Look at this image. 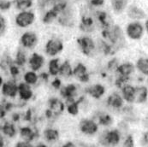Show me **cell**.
<instances>
[{
	"label": "cell",
	"instance_id": "cell-6",
	"mask_svg": "<svg viewBox=\"0 0 148 147\" xmlns=\"http://www.w3.org/2000/svg\"><path fill=\"white\" fill-rule=\"evenodd\" d=\"M77 43L81 47V50L82 53L86 56H91L94 50H95V44L93 40L90 37H81L77 39Z\"/></svg>",
	"mask_w": 148,
	"mask_h": 147
},
{
	"label": "cell",
	"instance_id": "cell-16",
	"mask_svg": "<svg viewBox=\"0 0 148 147\" xmlns=\"http://www.w3.org/2000/svg\"><path fill=\"white\" fill-rule=\"evenodd\" d=\"M123 98L117 92H113L107 98V105L114 109H121L123 105Z\"/></svg>",
	"mask_w": 148,
	"mask_h": 147
},
{
	"label": "cell",
	"instance_id": "cell-47",
	"mask_svg": "<svg viewBox=\"0 0 148 147\" xmlns=\"http://www.w3.org/2000/svg\"><path fill=\"white\" fill-rule=\"evenodd\" d=\"M142 144L143 145H148V131H147L142 137Z\"/></svg>",
	"mask_w": 148,
	"mask_h": 147
},
{
	"label": "cell",
	"instance_id": "cell-31",
	"mask_svg": "<svg viewBox=\"0 0 148 147\" xmlns=\"http://www.w3.org/2000/svg\"><path fill=\"white\" fill-rule=\"evenodd\" d=\"M59 59L55 58V59H51L49 62V72L51 75H57L59 74V70H60V67H59Z\"/></svg>",
	"mask_w": 148,
	"mask_h": 147
},
{
	"label": "cell",
	"instance_id": "cell-2",
	"mask_svg": "<svg viewBox=\"0 0 148 147\" xmlns=\"http://www.w3.org/2000/svg\"><path fill=\"white\" fill-rule=\"evenodd\" d=\"M121 136L118 130L114 129L111 131L105 132L99 139V142L106 147H114L117 146L120 142Z\"/></svg>",
	"mask_w": 148,
	"mask_h": 147
},
{
	"label": "cell",
	"instance_id": "cell-29",
	"mask_svg": "<svg viewBox=\"0 0 148 147\" xmlns=\"http://www.w3.org/2000/svg\"><path fill=\"white\" fill-rule=\"evenodd\" d=\"M44 136L47 141H55L59 138V133L56 129L48 128L44 131Z\"/></svg>",
	"mask_w": 148,
	"mask_h": 147
},
{
	"label": "cell",
	"instance_id": "cell-26",
	"mask_svg": "<svg viewBox=\"0 0 148 147\" xmlns=\"http://www.w3.org/2000/svg\"><path fill=\"white\" fill-rule=\"evenodd\" d=\"M75 91H76V86L74 84H69L63 87L60 92L64 98H66L68 100V99L73 98V97L75 93Z\"/></svg>",
	"mask_w": 148,
	"mask_h": 147
},
{
	"label": "cell",
	"instance_id": "cell-23",
	"mask_svg": "<svg viewBox=\"0 0 148 147\" xmlns=\"http://www.w3.org/2000/svg\"><path fill=\"white\" fill-rule=\"evenodd\" d=\"M96 16H97L98 21L100 22V24H101V26H102V27L104 29L110 28L112 21H111L110 17L108 16L107 13L104 12V11H97L96 12Z\"/></svg>",
	"mask_w": 148,
	"mask_h": 147
},
{
	"label": "cell",
	"instance_id": "cell-43",
	"mask_svg": "<svg viewBox=\"0 0 148 147\" xmlns=\"http://www.w3.org/2000/svg\"><path fill=\"white\" fill-rule=\"evenodd\" d=\"M10 74H11L13 76L17 75L19 74V70H18V68H17L16 66H11L10 68Z\"/></svg>",
	"mask_w": 148,
	"mask_h": 147
},
{
	"label": "cell",
	"instance_id": "cell-35",
	"mask_svg": "<svg viewBox=\"0 0 148 147\" xmlns=\"http://www.w3.org/2000/svg\"><path fill=\"white\" fill-rule=\"evenodd\" d=\"M112 122H113V120H112L111 116L109 115H102L99 118V124H101L103 126H110L112 123Z\"/></svg>",
	"mask_w": 148,
	"mask_h": 147
},
{
	"label": "cell",
	"instance_id": "cell-51",
	"mask_svg": "<svg viewBox=\"0 0 148 147\" xmlns=\"http://www.w3.org/2000/svg\"><path fill=\"white\" fill-rule=\"evenodd\" d=\"M145 27H146V30H147V32L148 34V19L146 21V23H145Z\"/></svg>",
	"mask_w": 148,
	"mask_h": 147
},
{
	"label": "cell",
	"instance_id": "cell-11",
	"mask_svg": "<svg viewBox=\"0 0 148 147\" xmlns=\"http://www.w3.org/2000/svg\"><path fill=\"white\" fill-rule=\"evenodd\" d=\"M2 86V93L6 97L14 98L16 96L18 92V85L15 81H9L1 85Z\"/></svg>",
	"mask_w": 148,
	"mask_h": 147
},
{
	"label": "cell",
	"instance_id": "cell-14",
	"mask_svg": "<svg viewBox=\"0 0 148 147\" xmlns=\"http://www.w3.org/2000/svg\"><path fill=\"white\" fill-rule=\"evenodd\" d=\"M122 96L126 102L134 104L135 101V86L130 84L125 85L122 88Z\"/></svg>",
	"mask_w": 148,
	"mask_h": 147
},
{
	"label": "cell",
	"instance_id": "cell-27",
	"mask_svg": "<svg viewBox=\"0 0 148 147\" xmlns=\"http://www.w3.org/2000/svg\"><path fill=\"white\" fill-rule=\"evenodd\" d=\"M128 0H110L114 11L117 14L122 13L127 7Z\"/></svg>",
	"mask_w": 148,
	"mask_h": 147
},
{
	"label": "cell",
	"instance_id": "cell-17",
	"mask_svg": "<svg viewBox=\"0 0 148 147\" xmlns=\"http://www.w3.org/2000/svg\"><path fill=\"white\" fill-rule=\"evenodd\" d=\"M86 92L90 96H92L93 98L99 99V98H100L105 94L106 89H105V87L102 85L95 84L93 85L89 86L88 88H86Z\"/></svg>",
	"mask_w": 148,
	"mask_h": 147
},
{
	"label": "cell",
	"instance_id": "cell-39",
	"mask_svg": "<svg viewBox=\"0 0 148 147\" xmlns=\"http://www.w3.org/2000/svg\"><path fill=\"white\" fill-rule=\"evenodd\" d=\"M123 147H134V139L131 134L127 135L126 137V139L123 142Z\"/></svg>",
	"mask_w": 148,
	"mask_h": 147
},
{
	"label": "cell",
	"instance_id": "cell-49",
	"mask_svg": "<svg viewBox=\"0 0 148 147\" xmlns=\"http://www.w3.org/2000/svg\"><path fill=\"white\" fill-rule=\"evenodd\" d=\"M40 76H41V78H42V79L45 80V81H47V80H48V75H47V74H45V73H43Z\"/></svg>",
	"mask_w": 148,
	"mask_h": 147
},
{
	"label": "cell",
	"instance_id": "cell-12",
	"mask_svg": "<svg viewBox=\"0 0 148 147\" xmlns=\"http://www.w3.org/2000/svg\"><path fill=\"white\" fill-rule=\"evenodd\" d=\"M148 99V87L147 85L135 86V101L134 103L141 105L145 104Z\"/></svg>",
	"mask_w": 148,
	"mask_h": 147
},
{
	"label": "cell",
	"instance_id": "cell-50",
	"mask_svg": "<svg viewBox=\"0 0 148 147\" xmlns=\"http://www.w3.org/2000/svg\"><path fill=\"white\" fill-rule=\"evenodd\" d=\"M19 119V115L18 114H15L14 115V121H17Z\"/></svg>",
	"mask_w": 148,
	"mask_h": 147
},
{
	"label": "cell",
	"instance_id": "cell-18",
	"mask_svg": "<svg viewBox=\"0 0 148 147\" xmlns=\"http://www.w3.org/2000/svg\"><path fill=\"white\" fill-rule=\"evenodd\" d=\"M49 107L55 116H59L64 109V105L58 98H52L49 100Z\"/></svg>",
	"mask_w": 148,
	"mask_h": 147
},
{
	"label": "cell",
	"instance_id": "cell-34",
	"mask_svg": "<svg viewBox=\"0 0 148 147\" xmlns=\"http://www.w3.org/2000/svg\"><path fill=\"white\" fill-rule=\"evenodd\" d=\"M15 4L18 10H24L32 6L33 0H15Z\"/></svg>",
	"mask_w": 148,
	"mask_h": 147
},
{
	"label": "cell",
	"instance_id": "cell-40",
	"mask_svg": "<svg viewBox=\"0 0 148 147\" xmlns=\"http://www.w3.org/2000/svg\"><path fill=\"white\" fill-rule=\"evenodd\" d=\"M11 6V3L10 1L7 0H1L0 2V8L2 10H7L10 8Z\"/></svg>",
	"mask_w": 148,
	"mask_h": 147
},
{
	"label": "cell",
	"instance_id": "cell-54",
	"mask_svg": "<svg viewBox=\"0 0 148 147\" xmlns=\"http://www.w3.org/2000/svg\"><path fill=\"white\" fill-rule=\"evenodd\" d=\"M147 147H148V146H147Z\"/></svg>",
	"mask_w": 148,
	"mask_h": 147
},
{
	"label": "cell",
	"instance_id": "cell-28",
	"mask_svg": "<svg viewBox=\"0 0 148 147\" xmlns=\"http://www.w3.org/2000/svg\"><path fill=\"white\" fill-rule=\"evenodd\" d=\"M20 134H21V138L26 142H29V141L33 140L34 138L35 137V133L28 126H25V127L21 128Z\"/></svg>",
	"mask_w": 148,
	"mask_h": 147
},
{
	"label": "cell",
	"instance_id": "cell-13",
	"mask_svg": "<svg viewBox=\"0 0 148 147\" xmlns=\"http://www.w3.org/2000/svg\"><path fill=\"white\" fill-rule=\"evenodd\" d=\"M73 75L81 82H87L89 81V75L87 74L86 67L82 63H79L73 70Z\"/></svg>",
	"mask_w": 148,
	"mask_h": 147
},
{
	"label": "cell",
	"instance_id": "cell-8",
	"mask_svg": "<svg viewBox=\"0 0 148 147\" xmlns=\"http://www.w3.org/2000/svg\"><path fill=\"white\" fill-rule=\"evenodd\" d=\"M127 15L130 19L137 21L143 20L147 17L146 12L136 5H131L127 8Z\"/></svg>",
	"mask_w": 148,
	"mask_h": 147
},
{
	"label": "cell",
	"instance_id": "cell-19",
	"mask_svg": "<svg viewBox=\"0 0 148 147\" xmlns=\"http://www.w3.org/2000/svg\"><path fill=\"white\" fill-rule=\"evenodd\" d=\"M44 63H45L44 57L38 53H34L29 59V65L33 69V71H38L42 67Z\"/></svg>",
	"mask_w": 148,
	"mask_h": 147
},
{
	"label": "cell",
	"instance_id": "cell-21",
	"mask_svg": "<svg viewBox=\"0 0 148 147\" xmlns=\"http://www.w3.org/2000/svg\"><path fill=\"white\" fill-rule=\"evenodd\" d=\"M135 68L144 76L148 77V57H140L135 63Z\"/></svg>",
	"mask_w": 148,
	"mask_h": 147
},
{
	"label": "cell",
	"instance_id": "cell-1",
	"mask_svg": "<svg viewBox=\"0 0 148 147\" xmlns=\"http://www.w3.org/2000/svg\"><path fill=\"white\" fill-rule=\"evenodd\" d=\"M102 35L104 38L108 39L114 45H118L121 47V44H124L123 34L120 27L114 26L112 28L104 29L102 32Z\"/></svg>",
	"mask_w": 148,
	"mask_h": 147
},
{
	"label": "cell",
	"instance_id": "cell-53",
	"mask_svg": "<svg viewBox=\"0 0 148 147\" xmlns=\"http://www.w3.org/2000/svg\"><path fill=\"white\" fill-rule=\"evenodd\" d=\"M1 147H3V137H1Z\"/></svg>",
	"mask_w": 148,
	"mask_h": 147
},
{
	"label": "cell",
	"instance_id": "cell-10",
	"mask_svg": "<svg viewBox=\"0 0 148 147\" xmlns=\"http://www.w3.org/2000/svg\"><path fill=\"white\" fill-rule=\"evenodd\" d=\"M21 44L26 48H34L38 42V38L34 33L27 32L24 33L21 37Z\"/></svg>",
	"mask_w": 148,
	"mask_h": 147
},
{
	"label": "cell",
	"instance_id": "cell-45",
	"mask_svg": "<svg viewBox=\"0 0 148 147\" xmlns=\"http://www.w3.org/2000/svg\"><path fill=\"white\" fill-rule=\"evenodd\" d=\"M15 147H33L28 142H26V141H24V142H18Z\"/></svg>",
	"mask_w": 148,
	"mask_h": 147
},
{
	"label": "cell",
	"instance_id": "cell-37",
	"mask_svg": "<svg viewBox=\"0 0 148 147\" xmlns=\"http://www.w3.org/2000/svg\"><path fill=\"white\" fill-rule=\"evenodd\" d=\"M65 0H39V4L40 6V8H45L50 4H52L53 6L60 2H63Z\"/></svg>",
	"mask_w": 148,
	"mask_h": 147
},
{
	"label": "cell",
	"instance_id": "cell-32",
	"mask_svg": "<svg viewBox=\"0 0 148 147\" xmlns=\"http://www.w3.org/2000/svg\"><path fill=\"white\" fill-rule=\"evenodd\" d=\"M2 132L5 135L9 136L10 138L14 137L16 133V128H15L14 125L10 123V122H6L3 126H2Z\"/></svg>",
	"mask_w": 148,
	"mask_h": 147
},
{
	"label": "cell",
	"instance_id": "cell-30",
	"mask_svg": "<svg viewBox=\"0 0 148 147\" xmlns=\"http://www.w3.org/2000/svg\"><path fill=\"white\" fill-rule=\"evenodd\" d=\"M73 70L74 69H72V67H71L70 63H69V61H65L60 66L59 74L64 77H69L73 75Z\"/></svg>",
	"mask_w": 148,
	"mask_h": 147
},
{
	"label": "cell",
	"instance_id": "cell-3",
	"mask_svg": "<svg viewBox=\"0 0 148 147\" xmlns=\"http://www.w3.org/2000/svg\"><path fill=\"white\" fill-rule=\"evenodd\" d=\"M126 33L129 39L133 40H139L143 37L144 27L140 21H132L127 26Z\"/></svg>",
	"mask_w": 148,
	"mask_h": 147
},
{
	"label": "cell",
	"instance_id": "cell-48",
	"mask_svg": "<svg viewBox=\"0 0 148 147\" xmlns=\"http://www.w3.org/2000/svg\"><path fill=\"white\" fill-rule=\"evenodd\" d=\"M63 147H75V145L72 143V142H68L67 144H65Z\"/></svg>",
	"mask_w": 148,
	"mask_h": 147
},
{
	"label": "cell",
	"instance_id": "cell-20",
	"mask_svg": "<svg viewBox=\"0 0 148 147\" xmlns=\"http://www.w3.org/2000/svg\"><path fill=\"white\" fill-rule=\"evenodd\" d=\"M18 93L20 95L21 99L25 101L29 100L33 97V92L31 90V87L26 82L18 85Z\"/></svg>",
	"mask_w": 148,
	"mask_h": 147
},
{
	"label": "cell",
	"instance_id": "cell-24",
	"mask_svg": "<svg viewBox=\"0 0 148 147\" xmlns=\"http://www.w3.org/2000/svg\"><path fill=\"white\" fill-rule=\"evenodd\" d=\"M83 100V98H81L80 100L75 101L74 98H70L67 100V110L68 112L72 115V116H75L78 114L79 112V104Z\"/></svg>",
	"mask_w": 148,
	"mask_h": 147
},
{
	"label": "cell",
	"instance_id": "cell-7",
	"mask_svg": "<svg viewBox=\"0 0 148 147\" xmlns=\"http://www.w3.org/2000/svg\"><path fill=\"white\" fill-rule=\"evenodd\" d=\"M34 14L30 11H21L16 16V23L20 27H27L34 21Z\"/></svg>",
	"mask_w": 148,
	"mask_h": 147
},
{
	"label": "cell",
	"instance_id": "cell-25",
	"mask_svg": "<svg viewBox=\"0 0 148 147\" xmlns=\"http://www.w3.org/2000/svg\"><path fill=\"white\" fill-rule=\"evenodd\" d=\"M80 27L84 32H92L93 31V21L92 17L83 16L82 18V22L80 25Z\"/></svg>",
	"mask_w": 148,
	"mask_h": 147
},
{
	"label": "cell",
	"instance_id": "cell-15",
	"mask_svg": "<svg viewBox=\"0 0 148 147\" xmlns=\"http://www.w3.org/2000/svg\"><path fill=\"white\" fill-rule=\"evenodd\" d=\"M134 70H135V65H134L130 62L122 63L116 68V71L120 75V76L127 77V78H130V75L134 73Z\"/></svg>",
	"mask_w": 148,
	"mask_h": 147
},
{
	"label": "cell",
	"instance_id": "cell-5",
	"mask_svg": "<svg viewBox=\"0 0 148 147\" xmlns=\"http://www.w3.org/2000/svg\"><path fill=\"white\" fill-rule=\"evenodd\" d=\"M64 49L63 42L58 39H51L45 44V52L51 57H54L61 52Z\"/></svg>",
	"mask_w": 148,
	"mask_h": 147
},
{
	"label": "cell",
	"instance_id": "cell-4",
	"mask_svg": "<svg viewBox=\"0 0 148 147\" xmlns=\"http://www.w3.org/2000/svg\"><path fill=\"white\" fill-rule=\"evenodd\" d=\"M67 7H68V5H67L66 1H63V2H60V3L55 4L51 10H50L49 11H47L45 13V15L43 17V22L46 23V24L52 22L58 17V16L60 15Z\"/></svg>",
	"mask_w": 148,
	"mask_h": 147
},
{
	"label": "cell",
	"instance_id": "cell-52",
	"mask_svg": "<svg viewBox=\"0 0 148 147\" xmlns=\"http://www.w3.org/2000/svg\"><path fill=\"white\" fill-rule=\"evenodd\" d=\"M36 147H47L46 146H45V145H43V144H40L39 146H37Z\"/></svg>",
	"mask_w": 148,
	"mask_h": 147
},
{
	"label": "cell",
	"instance_id": "cell-46",
	"mask_svg": "<svg viewBox=\"0 0 148 147\" xmlns=\"http://www.w3.org/2000/svg\"><path fill=\"white\" fill-rule=\"evenodd\" d=\"M90 2L94 6H99L104 3V0H90Z\"/></svg>",
	"mask_w": 148,
	"mask_h": 147
},
{
	"label": "cell",
	"instance_id": "cell-44",
	"mask_svg": "<svg viewBox=\"0 0 148 147\" xmlns=\"http://www.w3.org/2000/svg\"><path fill=\"white\" fill-rule=\"evenodd\" d=\"M119 65L117 64V61H116V59H113V60H111L110 63H109V68H117V67H118Z\"/></svg>",
	"mask_w": 148,
	"mask_h": 147
},
{
	"label": "cell",
	"instance_id": "cell-22",
	"mask_svg": "<svg viewBox=\"0 0 148 147\" xmlns=\"http://www.w3.org/2000/svg\"><path fill=\"white\" fill-rule=\"evenodd\" d=\"M73 16L72 14L70 12V10L69 9V7H67L64 11L60 14V16L58 18V21L63 25L66 27H71L73 26V20H72Z\"/></svg>",
	"mask_w": 148,
	"mask_h": 147
},
{
	"label": "cell",
	"instance_id": "cell-41",
	"mask_svg": "<svg viewBox=\"0 0 148 147\" xmlns=\"http://www.w3.org/2000/svg\"><path fill=\"white\" fill-rule=\"evenodd\" d=\"M5 29H6V22H5L4 18L3 16H1L0 17V34H1V36H3L4 34Z\"/></svg>",
	"mask_w": 148,
	"mask_h": 147
},
{
	"label": "cell",
	"instance_id": "cell-38",
	"mask_svg": "<svg viewBox=\"0 0 148 147\" xmlns=\"http://www.w3.org/2000/svg\"><path fill=\"white\" fill-rule=\"evenodd\" d=\"M100 47H101V50L102 51L106 54V55H109V54H111L112 53V49L110 47V45H109L108 44L103 40L100 41Z\"/></svg>",
	"mask_w": 148,
	"mask_h": 147
},
{
	"label": "cell",
	"instance_id": "cell-36",
	"mask_svg": "<svg viewBox=\"0 0 148 147\" xmlns=\"http://www.w3.org/2000/svg\"><path fill=\"white\" fill-rule=\"evenodd\" d=\"M16 63L19 66H22L26 63V56L25 54L21 51V50H19L16 53Z\"/></svg>",
	"mask_w": 148,
	"mask_h": 147
},
{
	"label": "cell",
	"instance_id": "cell-9",
	"mask_svg": "<svg viewBox=\"0 0 148 147\" xmlns=\"http://www.w3.org/2000/svg\"><path fill=\"white\" fill-rule=\"evenodd\" d=\"M80 130L87 135H92L98 131V125L89 119H83L80 122Z\"/></svg>",
	"mask_w": 148,
	"mask_h": 147
},
{
	"label": "cell",
	"instance_id": "cell-42",
	"mask_svg": "<svg viewBox=\"0 0 148 147\" xmlns=\"http://www.w3.org/2000/svg\"><path fill=\"white\" fill-rule=\"evenodd\" d=\"M52 86L54 87V88H56V89H59L60 88V86H61V81L59 80V79H55L53 81H52Z\"/></svg>",
	"mask_w": 148,
	"mask_h": 147
},
{
	"label": "cell",
	"instance_id": "cell-33",
	"mask_svg": "<svg viewBox=\"0 0 148 147\" xmlns=\"http://www.w3.org/2000/svg\"><path fill=\"white\" fill-rule=\"evenodd\" d=\"M24 81L28 85L35 84L38 81V75L35 74L34 71L27 72L24 75Z\"/></svg>",
	"mask_w": 148,
	"mask_h": 147
}]
</instances>
